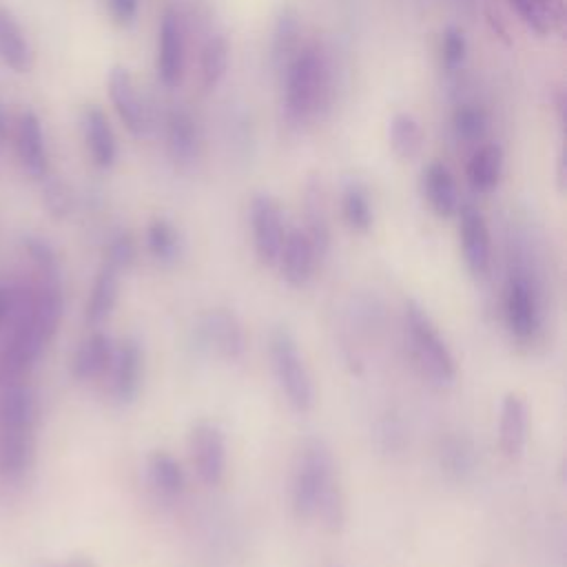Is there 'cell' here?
<instances>
[{
    "instance_id": "f546056e",
    "label": "cell",
    "mask_w": 567,
    "mask_h": 567,
    "mask_svg": "<svg viewBox=\"0 0 567 567\" xmlns=\"http://www.w3.org/2000/svg\"><path fill=\"white\" fill-rule=\"evenodd\" d=\"M33 456L31 432H0V465L7 474H22Z\"/></svg>"
},
{
    "instance_id": "4316f807",
    "label": "cell",
    "mask_w": 567,
    "mask_h": 567,
    "mask_svg": "<svg viewBox=\"0 0 567 567\" xmlns=\"http://www.w3.org/2000/svg\"><path fill=\"white\" fill-rule=\"evenodd\" d=\"M228 40L221 33H215L206 40L199 53V82L204 91H215L217 84L224 80L228 69Z\"/></svg>"
},
{
    "instance_id": "e0dca14e",
    "label": "cell",
    "mask_w": 567,
    "mask_h": 567,
    "mask_svg": "<svg viewBox=\"0 0 567 567\" xmlns=\"http://www.w3.org/2000/svg\"><path fill=\"white\" fill-rule=\"evenodd\" d=\"M80 124H82L84 146H86L91 162L97 168H111L117 157V142H115V133L111 128L106 113L100 106L89 104L82 111Z\"/></svg>"
},
{
    "instance_id": "d590c367",
    "label": "cell",
    "mask_w": 567,
    "mask_h": 567,
    "mask_svg": "<svg viewBox=\"0 0 567 567\" xmlns=\"http://www.w3.org/2000/svg\"><path fill=\"white\" fill-rule=\"evenodd\" d=\"M467 55V40L458 27H447L441 35V64L454 71L463 64Z\"/></svg>"
},
{
    "instance_id": "2e32d148",
    "label": "cell",
    "mask_w": 567,
    "mask_h": 567,
    "mask_svg": "<svg viewBox=\"0 0 567 567\" xmlns=\"http://www.w3.org/2000/svg\"><path fill=\"white\" fill-rule=\"evenodd\" d=\"M529 432V410L518 392H507L498 410V445L507 458H518L525 452Z\"/></svg>"
},
{
    "instance_id": "d6986e66",
    "label": "cell",
    "mask_w": 567,
    "mask_h": 567,
    "mask_svg": "<svg viewBox=\"0 0 567 567\" xmlns=\"http://www.w3.org/2000/svg\"><path fill=\"white\" fill-rule=\"evenodd\" d=\"M115 341L106 332H93L89 334L75 350L71 359V374L78 381H93L97 377H104L111 359H113Z\"/></svg>"
},
{
    "instance_id": "ab89813d",
    "label": "cell",
    "mask_w": 567,
    "mask_h": 567,
    "mask_svg": "<svg viewBox=\"0 0 567 567\" xmlns=\"http://www.w3.org/2000/svg\"><path fill=\"white\" fill-rule=\"evenodd\" d=\"M7 135H9V117H7L4 104L0 102V146L7 142Z\"/></svg>"
},
{
    "instance_id": "4fadbf2b",
    "label": "cell",
    "mask_w": 567,
    "mask_h": 567,
    "mask_svg": "<svg viewBox=\"0 0 567 567\" xmlns=\"http://www.w3.org/2000/svg\"><path fill=\"white\" fill-rule=\"evenodd\" d=\"M106 91L124 128L131 135L142 137L146 133V109L142 104L131 71L122 64H113L106 78Z\"/></svg>"
},
{
    "instance_id": "d4e9b609",
    "label": "cell",
    "mask_w": 567,
    "mask_h": 567,
    "mask_svg": "<svg viewBox=\"0 0 567 567\" xmlns=\"http://www.w3.org/2000/svg\"><path fill=\"white\" fill-rule=\"evenodd\" d=\"M146 478L148 485L164 498H177L186 485L179 461L164 450H155L146 456Z\"/></svg>"
},
{
    "instance_id": "b9f144b4",
    "label": "cell",
    "mask_w": 567,
    "mask_h": 567,
    "mask_svg": "<svg viewBox=\"0 0 567 567\" xmlns=\"http://www.w3.org/2000/svg\"><path fill=\"white\" fill-rule=\"evenodd\" d=\"M9 297H7V292L0 288V323L7 319V315H9Z\"/></svg>"
},
{
    "instance_id": "9a60e30c",
    "label": "cell",
    "mask_w": 567,
    "mask_h": 567,
    "mask_svg": "<svg viewBox=\"0 0 567 567\" xmlns=\"http://www.w3.org/2000/svg\"><path fill=\"white\" fill-rule=\"evenodd\" d=\"M13 144H16V153H18L22 168L35 179L47 177L49 153H47L40 117L33 111L27 109L24 113H20L16 128H13Z\"/></svg>"
},
{
    "instance_id": "5bb4252c",
    "label": "cell",
    "mask_w": 567,
    "mask_h": 567,
    "mask_svg": "<svg viewBox=\"0 0 567 567\" xmlns=\"http://www.w3.org/2000/svg\"><path fill=\"white\" fill-rule=\"evenodd\" d=\"M319 259L321 257L315 244L310 241V237L306 235V230L292 228V230H286L275 266L279 268V275L288 286L303 288L312 279Z\"/></svg>"
},
{
    "instance_id": "f1b7e54d",
    "label": "cell",
    "mask_w": 567,
    "mask_h": 567,
    "mask_svg": "<svg viewBox=\"0 0 567 567\" xmlns=\"http://www.w3.org/2000/svg\"><path fill=\"white\" fill-rule=\"evenodd\" d=\"M303 230L315 244L319 257H323L330 248V224H328L321 190L317 184H308L306 188V228Z\"/></svg>"
},
{
    "instance_id": "277c9868",
    "label": "cell",
    "mask_w": 567,
    "mask_h": 567,
    "mask_svg": "<svg viewBox=\"0 0 567 567\" xmlns=\"http://www.w3.org/2000/svg\"><path fill=\"white\" fill-rule=\"evenodd\" d=\"M403 326L410 350L423 374L439 385L452 383L456 379L454 354L432 317L414 299H408L403 306Z\"/></svg>"
},
{
    "instance_id": "74e56055",
    "label": "cell",
    "mask_w": 567,
    "mask_h": 567,
    "mask_svg": "<svg viewBox=\"0 0 567 567\" xmlns=\"http://www.w3.org/2000/svg\"><path fill=\"white\" fill-rule=\"evenodd\" d=\"M44 202H47V208L58 215V217H64L69 210H71V193L66 190V186H62L60 182H51L44 190Z\"/></svg>"
},
{
    "instance_id": "6da1fadb",
    "label": "cell",
    "mask_w": 567,
    "mask_h": 567,
    "mask_svg": "<svg viewBox=\"0 0 567 567\" xmlns=\"http://www.w3.org/2000/svg\"><path fill=\"white\" fill-rule=\"evenodd\" d=\"M64 301L62 292L53 281H44L18 310V321L0 350V381L18 383L42 357L44 348L53 339Z\"/></svg>"
},
{
    "instance_id": "83f0119b",
    "label": "cell",
    "mask_w": 567,
    "mask_h": 567,
    "mask_svg": "<svg viewBox=\"0 0 567 567\" xmlns=\"http://www.w3.org/2000/svg\"><path fill=\"white\" fill-rule=\"evenodd\" d=\"M146 246H148V252L151 257L157 261V264H175L179 259V252H182V239H179V233L177 228L164 219V217H155L151 219L148 228H146Z\"/></svg>"
},
{
    "instance_id": "4dcf8cb0",
    "label": "cell",
    "mask_w": 567,
    "mask_h": 567,
    "mask_svg": "<svg viewBox=\"0 0 567 567\" xmlns=\"http://www.w3.org/2000/svg\"><path fill=\"white\" fill-rule=\"evenodd\" d=\"M523 20L538 35L556 33L565 24V0H529Z\"/></svg>"
},
{
    "instance_id": "44dd1931",
    "label": "cell",
    "mask_w": 567,
    "mask_h": 567,
    "mask_svg": "<svg viewBox=\"0 0 567 567\" xmlns=\"http://www.w3.org/2000/svg\"><path fill=\"white\" fill-rule=\"evenodd\" d=\"M0 60L13 73H29L33 66V49L11 11L0 7Z\"/></svg>"
},
{
    "instance_id": "7402d4cb",
    "label": "cell",
    "mask_w": 567,
    "mask_h": 567,
    "mask_svg": "<svg viewBox=\"0 0 567 567\" xmlns=\"http://www.w3.org/2000/svg\"><path fill=\"white\" fill-rule=\"evenodd\" d=\"M503 164H505V153L501 144L489 142L476 148L467 162L465 177L467 184L474 193H489L498 186L501 175H503Z\"/></svg>"
},
{
    "instance_id": "3957f363",
    "label": "cell",
    "mask_w": 567,
    "mask_h": 567,
    "mask_svg": "<svg viewBox=\"0 0 567 567\" xmlns=\"http://www.w3.org/2000/svg\"><path fill=\"white\" fill-rule=\"evenodd\" d=\"M337 481L334 456L319 436L306 439L297 452L290 481V507L299 520L315 518L326 489Z\"/></svg>"
},
{
    "instance_id": "f35d334b",
    "label": "cell",
    "mask_w": 567,
    "mask_h": 567,
    "mask_svg": "<svg viewBox=\"0 0 567 567\" xmlns=\"http://www.w3.org/2000/svg\"><path fill=\"white\" fill-rule=\"evenodd\" d=\"M109 16L120 27H131L140 11V0H106Z\"/></svg>"
},
{
    "instance_id": "ee69618b",
    "label": "cell",
    "mask_w": 567,
    "mask_h": 567,
    "mask_svg": "<svg viewBox=\"0 0 567 567\" xmlns=\"http://www.w3.org/2000/svg\"><path fill=\"white\" fill-rule=\"evenodd\" d=\"M64 567H93V565L89 560H73V563L64 565Z\"/></svg>"
},
{
    "instance_id": "603a6c76",
    "label": "cell",
    "mask_w": 567,
    "mask_h": 567,
    "mask_svg": "<svg viewBox=\"0 0 567 567\" xmlns=\"http://www.w3.org/2000/svg\"><path fill=\"white\" fill-rule=\"evenodd\" d=\"M117 297H120V270H115L109 264H102L86 299V310H84L86 323L91 326L104 323L111 317L117 303Z\"/></svg>"
},
{
    "instance_id": "1f68e13d",
    "label": "cell",
    "mask_w": 567,
    "mask_h": 567,
    "mask_svg": "<svg viewBox=\"0 0 567 567\" xmlns=\"http://www.w3.org/2000/svg\"><path fill=\"white\" fill-rule=\"evenodd\" d=\"M341 213L346 224L357 233H368L372 226V206L365 188L361 184H348L341 195Z\"/></svg>"
},
{
    "instance_id": "cb8c5ba5",
    "label": "cell",
    "mask_w": 567,
    "mask_h": 567,
    "mask_svg": "<svg viewBox=\"0 0 567 567\" xmlns=\"http://www.w3.org/2000/svg\"><path fill=\"white\" fill-rule=\"evenodd\" d=\"M166 142L177 164H190L199 153V128L186 109H175L166 122Z\"/></svg>"
},
{
    "instance_id": "836d02e7",
    "label": "cell",
    "mask_w": 567,
    "mask_h": 567,
    "mask_svg": "<svg viewBox=\"0 0 567 567\" xmlns=\"http://www.w3.org/2000/svg\"><path fill=\"white\" fill-rule=\"evenodd\" d=\"M297 40H299V24L292 11H284L275 27L272 38V58L284 69L286 62L297 53Z\"/></svg>"
},
{
    "instance_id": "8fae6325",
    "label": "cell",
    "mask_w": 567,
    "mask_h": 567,
    "mask_svg": "<svg viewBox=\"0 0 567 567\" xmlns=\"http://www.w3.org/2000/svg\"><path fill=\"white\" fill-rule=\"evenodd\" d=\"M456 215L465 268L472 277H485L492 266V237L487 221L474 204H461Z\"/></svg>"
},
{
    "instance_id": "ac0fdd59",
    "label": "cell",
    "mask_w": 567,
    "mask_h": 567,
    "mask_svg": "<svg viewBox=\"0 0 567 567\" xmlns=\"http://www.w3.org/2000/svg\"><path fill=\"white\" fill-rule=\"evenodd\" d=\"M421 190L430 208L439 217L456 215L461 206L458 186L452 171L443 162H430L421 173Z\"/></svg>"
},
{
    "instance_id": "8992f818",
    "label": "cell",
    "mask_w": 567,
    "mask_h": 567,
    "mask_svg": "<svg viewBox=\"0 0 567 567\" xmlns=\"http://www.w3.org/2000/svg\"><path fill=\"white\" fill-rule=\"evenodd\" d=\"M505 326L518 341H529L540 328V301L534 279L525 268L509 272L505 284Z\"/></svg>"
},
{
    "instance_id": "52a82bcc",
    "label": "cell",
    "mask_w": 567,
    "mask_h": 567,
    "mask_svg": "<svg viewBox=\"0 0 567 567\" xmlns=\"http://www.w3.org/2000/svg\"><path fill=\"white\" fill-rule=\"evenodd\" d=\"M188 454L199 481L215 487L226 476L228 447L221 427L213 421H197L188 432Z\"/></svg>"
},
{
    "instance_id": "60d3db41",
    "label": "cell",
    "mask_w": 567,
    "mask_h": 567,
    "mask_svg": "<svg viewBox=\"0 0 567 567\" xmlns=\"http://www.w3.org/2000/svg\"><path fill=\"white\" fill-rule=\"evenodd\" d=\"M556 179H558V188H560V190H565L567 173H565V155H563V153L558 155V164H556Z\"/></svg>"
},
{
    "instance_id": "484cf974",
    "label": "cell",
    "mask_w": 567,
    "mask_h": 567,
    "mask_svg": "<svg viewBox=\"0 0 567 567\" xmlns=\"http://www.w3.org/2000/svg\"><path fill=\"white\" fill-rule=\"evenodd\" d=\"M390 148L399 159H414L423 148V128L412 113H394L388 126Z\"/></svg>"
},
{
    "instance_id": "e575fe53",
    "label": "cell",
    "mask_w": 567,
    "mask_h": 567,
    "mask_svg": "<svg viewBox=\"0 0 567 567\" xmlns=\"http://www.w3.org/2000/svg\"><path fill=\"white\" fill-rule=\"evenodd\" d=\"M441 463L445 465V470L458 478H463V474L472 472L474 467V450L470 445V441L452 436L443 441L441 447Z\"/></svg>"
},
{
    "instance_id": "8d00e7d4",
    "label": "cell",
    "mask_w": 567,
    "mask_h": 567,
    "mask_svg": "<svg viewBox=\"0 0 567 567\" xmlns=\"http://www.w3.org/2000/svg\"><path fill=\"white\" fill-rule=\"evenodd\" d=\"M135 257H137V246H135V239L128 235V233H117L109 246H106V259L104 264L113 266L115 270L124 272L128 270L133 264H135Z\"/></svg>"
},
{
    "instance_id": "7bdbcfd3",
    "label": "cell",
    "mask_w": 567,
    "mask_h": 567,
    "mask_svg": "<svg viewBox=\"0 0 567 567\" xmlns=\"http://www.w3.org/2000/svg\"><path fill=\"white\" fill-rule=\"evenodd\" d=\"M509 4L518 11V16L523 18L525 16V11H527V7H529V0H509Z\"/></svg>"
},
{
    "instance_id": "5b68a950",
    "label": "cell",
    "mask_w": 567,
    "mask_h": 567,
    "mask_svg": "<svg viewBox=\"0 0 567 567\" xmlns=\"http://www.w3.org/2000/svg\"><path fill=\"white\" fill-rule=\"evenodd\" d=\"M270 368L286 403L295 412H308L315 405V383L299 350L297 339L288 328H275L268 337Z\"/></svg>"
},
{
    "instance_id": "7c38bea8",
    "label": "cell",
    "mask_w": 567,
    "mask_h": 567,
    "mask_svg": "<svg viewBox=\"0 0 567 567\" xmlns=\"http://www.w3.org/2000/svg\"><path fill=\"white\" fill-rule=\"evenodd\" d=\"M155 71L164 86L173 89L179 84L184 73V31L175 9H164L157 27L155 47Z\"/></svg>"
},
{
    "instance_id": "7a4b0ae2",
    "label": "cell",
    "mask_w": 567,
    "mask_h": 567,
    "mask_svg": "<svg viewBox=\"0 0 567 567\" xmlns=\"http://www.w3.org/2000/svg\"><path fill=\"white\" fill-rule=\"evenodd\" d=\"M330 75L323 53L308 44L284 66V115L288 124L303 126L328 104Z\"/></svg>"
},
{
    "instance_id": "ffe728a7",
    "label": "cell",
    "mask_w": 567,
    "mask_h": 567,
    "mask_svg": "<svg viewBox=\"0 0 567 567\" xmlns=\"http://www.w3.org/2000/svg\"><path fill=\"white\" fill-rule=\"evenodd\" d=\"M35 423V396L31 388L9 383L0 399V432H31Z\"/></svg>"
},
{
    "instance_id": "d6a6232c",
    "label": "cell",
    "mask_w": 567,
    "mask_h": 567,
    "mask_svg": "<svg viewBox=\"0 0 567 567\" xmlns=\"http://www.w3.org/2000/svg\"><path fill=\"white\" fill-rule=\"evenodd\" d=\"M454 135L463 142H476L487 131V113L478 104H461L452 113Z\"/></svg>"
},
{
    "instance_id": "30bf717a",
    "label": "cell",
    "mask_w": 567,
    "mask_h": 567,
    "mask_svg": "<svg viewBox=\"0 0 567 567\" xmlns=\"http://www.w3.org/2000/svg\"><path fill=\"white\" fill-rule=\"evenodd\" d=\"M202 346L226 361H235L246 350V332L239 317L228 308H210L197 321Z\"/></svg>"
},
{
    "instance_id": "ba28073f",
    "label": "cell",
    "mask_w": 567,
    "mask_h": 567,
    "mask_svg": "<svg viewBox=\"0 0 567 567\" xmlns=\"http://www.w3.org/2000/svg\"><path fill=\"white\" fill-rule=\"evenodd\" d=\"M250 233H252V248L264 266H275L284 237V215L275 197L259 193L250 202Z\"/></svg>"
},
{
    "instance_id": "9c48e42d",
    "label": "cell",
    "mask_w": 567,
    "mask_h": 567,
    "mask_svg": "<svg viewBox=\"0 0 567 567\" xmlns=\"http://www.w3.org/2000/svg\"><path fill=\"white\" fill-rule=\"evenodd\" d=\"M109 374V394L115 403L128 405L137 399L144 379V348L135 337L115 343Z\"/></svg>"
}]
</instances>
